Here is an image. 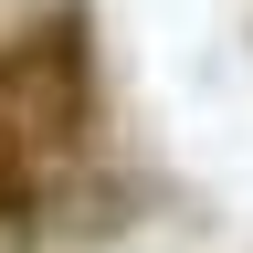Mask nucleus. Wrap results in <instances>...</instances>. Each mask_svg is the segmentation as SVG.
Instances as JSON below:
<instances>
[{
	"label": "nucleus",
	"mask_w": 253,
	"mask_h": 253,
	"mask_svg": "<svg viewBox=\"0 0 253 253\" xmlns=\"http://www.w3.org/2000/svg\"><path fill=\"white\" fill-rule=\"evenodd\" d=\"M95 148V21L42 11L0 42V232L53 221Z\"/></svg>",
	"instance_id": "nucleus-1"
}]
</instances>
